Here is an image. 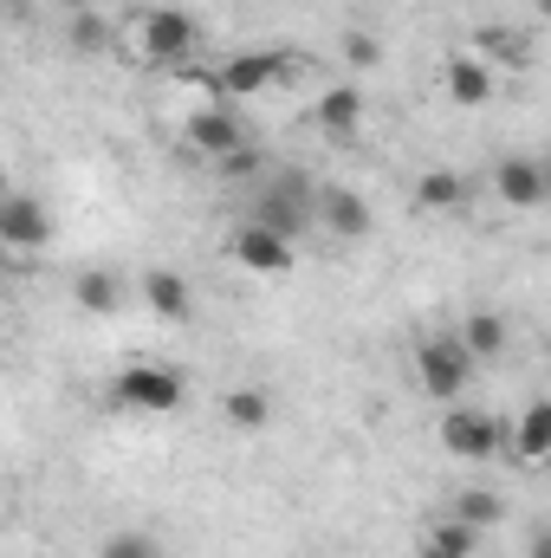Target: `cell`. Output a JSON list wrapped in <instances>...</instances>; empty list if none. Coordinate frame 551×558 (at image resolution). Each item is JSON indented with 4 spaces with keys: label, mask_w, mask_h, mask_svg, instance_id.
Here are the masks:
<instances>
[{
    "label": "cell",
    "mask_w": 551,
    "mask_h": 558,
    "mask_svg": "<svg viewBox=\"0 0 551 558\" xmlns=\"http://www.w3.org/2000/svg\"><path fill=\"white\" fill-rule=\"evenodd\" d=\"M441 92H448V105H461V111H480V105H493V92H500V72H493L487 59H474V52H454V59L441 65Z\"/></svg>",
    "instance_id": "cell-12"
},
{
    "label": "cell",
    "mask_w": 551,
    "mask_h": 558,
    "mask_svg": "<svg viewBox=\"0 0 551 558\" xmlns=\"http://www.w3.org/2000/svg\"><path fill=\"white\" fill-rule=\"evenodd\" d=\"M506 454H513L519 468H539L551 454V403L546 397H532V403L519 410V422H506Z\"/></svg>",
    "instance_id": "cell-13"
},
{
    "label": "cell",
    "mask_w": 551,
    "mask_h": 558,
    "mask_svg": "<svg viewBox=\"0 0 551 558\" xmlns=\"http://www.w3.org/2000/svg\"><path fill=\"white\" fill-rule=\"evenodd\" d=\"M260 169H267V149H260V143H247V149H234V156L215 162V175H228V182H254Z\"/></svg>",
    "instance_id": "cell-23"
},
{
    "label": "cell",
    "mask_w": 551,
    "mask_h": 558,
    "mask_svg": "<svg viewBox=\"0 0 551 558\" xmlns=\"http://www.w3.org/2000/svg\"><path fill=\"white\" fill-rule=\"evenodd\" d=\"M448 520H461V526H474V533H493V526H506V494H493V487H461V494L448 500Z\"/></svg>",
    "instance_id": "cell-18"
},
{
    "label": "cell",
    "mask_w": 551,
    "mask_h": 558,
    "mask_svg": "<svg viewBox=\"0 0 551 558\" xmlns=\"http://www.w3.org/2000/svg\"><path fill=\"white\" fill-rule=\"evenodd\" d=\"M441 448L454 461H500L506 454V416L480 410V403H441Z\"/></svg>",
    "instance_id": "cell-4"
},
{
    "label": "cell",
    "mask_w": 551,
    "mask_h": 558,
    "mask_svg": "<svg viewBox=\"0 0 551 558\" xmlns=\"http://www.w3.org/2000/svg\"><path fill=\"white\" fill-rule=\"evenodd\" d=\"M137 52L149 65H188L201 52V20L188 7H149L137 13Z\"/></svg>",
    "instance_id": "cell-5"
},
{
    "label": "cell",
    "mask_w": 551,
    "mask_h": 558,
    "mask_svg": "<svg viewBox=\"0 0 551 558\" xmlns=\"http://www.w3.org/2000/svg\"><path fill=\"white\" fill-rule=\"evenodd\" d=\"M72 299H78V312H91V318H111V312L124 305V279L111 274V267H91V274H78Z\"/></svg>",
    "instance_id": "cell-21"
},
{
    "label": "cell",
    "mask_w": 551,
    "mask_h": 558,
    "mask_svg": "<svg viewBox=\"0 0 551 558\" xmlns=\"http://www.w3.org/2000/svg\"><path fill=\"white\" fill-rule=\"evenodd\" d=\"M493 189H500L506 208H526V215H532V208H546V195H551V169L539 156H500Z\"/></svg>",
    "instance_id": "cell-11"
},
{
    "label": "cell",
    "mask_w": 551,
    "mask_h": 558,
    "mask_svg": "<svg viewBox=\"0 0 551 558\" xmlns=\"http://www.w3.org/2000/svg\"><path fill=\"white\" fill-rule=\"evenodd\" d=\"M7 189H13V182H7V169H0V195H7Z\"/></svg>",
    "instance_id": "cell-29"
},
{
    "label": "cell",
    "mask_w": 551,
    "mask_h": 558,
    "mask_svg": "<svg viewBox=\"0 0 551 558\" xmlns=\"http://www.w3.org/2000/svg\"><path fill=\"white\" fill-rule=\"evenodd\" d=\"M415 558H474V553H461V546H448V539H441V533L428 526V533L415 539Z\"/></svg>",
    "instance_id": "cell-25"
},
{
    "label": "cell",
    "mask_w": 551,
    "mask_h": 558,
    "mask_svg": "<svg viewBox=\"0 0 551 558\" xmlns=\"http://www.w3.org/2000/svg\"><path fill=\"white\" fill-rule=\"evenodd\" d=\"M221 416H228V428H241V435H267V422H273V397H267L260 384H241V390L221 397Z\"/></svg>",
    "instance_id": "cell-19"
},
{
    "label": "cell",
    "mask_w": 551,
    "mask_h": 558,
    "mask_svg": "<svg viewBox=\"0 0 551 558\" xmlns=\"http://www.w3.org/2000/svg\"><path fill=\"white\" fill-rule=\"evenodd\" d=\"M415 208H421V215H461V208H467V175L448 169V162H441V169H421V175H415Z\"/></svg>",
    "instance_id": "cell-17"
},
{
    "label": "cell",
    "mask_w": 551,
    "mask_h": 558,
    "mask_svg": "<svg viewBox=\"0 0 551 558\" xmlns=\"http://www.w3.org/2000/svg\"><path fill=\"white\" fill-rule=\"evenodd\" d=\"M526 558H551V533H532V553Z\"/></svg>",
    "instance_id": "cell-27"
},
{
    "label": "cell",
    "mask_w": 551,
    "mask_h": 558,
    "mask_svg": "<svg viewBox=\"0 0 551 558\" xmlns=\"http://www.w3.org/2000/svg\"><path fill=\"white\" fill-rule=\"evenodd\" d=\"M182 397H188V377L175 364H156V357H137L111 377V403L131 416H169V410H182Z\"/></svg>",
    "instance_id": "cell-3"
},
{
    "label": "cell",
    "mask_w": 551,
    "mask_h": 558,
    "mask_svg": "<svg viewBox=\"0 0 551 558\" xmlns=\"http://www.w3.org/2000/svg\"><path fill=\"white\" fill-rule=\"evenodd\" d=\"M474 371H480V364L461 351L454 331H421L409 344V377L428 403H461V397L474 390Z\"/></svg>",
    "instance_id": "cell-2"
},
{
    "label": "cell",
    "mask_w": 551,
    "mask_h": 558,
    "mask_svg": "<svg viewBox=\"0 0 551 558\" xmlns=\"http://www.w3.org/2000/svg\"><path fill=\"white\" fill-rule=\"evenodd\" d=\"M72 46H78V52H98V46H105V26H98V13H91V7H85V13H72Z\"/></svg>",
    "instance_id": "cell-24"
},
{
    "label": "cell",
    "mask_w": 551,
    "mask_h": 558,
    "mask_svg": "<svg viewBox=\"0 0 551 558\" xmlns=\"http://www.w3.org/2000/svg\"><path fill=\"white\" fill-rule=\"evenodd\" d=\"M305 59L298 52H273V46H260V52H234L221 72H215V85H221V98H260V92H273L279 78H292Z\"/></svg>",
    "instance_id": "cell-6"
},
{
    "label": "cell",
    "mask_w": 551,
    "mask_h": 558,
    "mask_svg": "<svg viewBox=\"0 0 551 558\" xmlns=\"http://www.w3.org/2000/svg\"><path fill=\"white\" fill-rule=\"evenodd\" d=\"M143 305L156 312V318H169V325H182V318H195V292H188V279L175 274V267H149L137 279Z\"/></svg>",
    "instance_id": "cell-15"
},
{
    "label": "cell",
    "mask_w": 551,
    "mask_h": 558,
    "mask_svg": "<svg viewBox=\"0 0 551 558\" xmlns=\"http://www.w3.org/2000/svg\"><path fill=\"white\" fill-rule=\"evenodd\" d=\"M344 59L351 65H377V39L370 33H344Z\"/></svg>",
    "instance_id": "cell-26"
},
{
    "label": "cell",
    "mask_w": 551,
    "mask_h": 558,
    "mask_svg": "<svg viewBox=\"0 0 551 558\" xmlns=\"http://www.w3.org/2000/svg\"><path fill=\"white\" fill-rule=\"evenodd\" d=\"M98 558H162V539L149 526H118L98 539Z\"/></svg>",
    "instance_id": "cell-22"
},
{
    "label": "cell",
    "mask_w": 551,
    "mask_h": 558,
    "mask_svg": "<svg viewBox=\"0 0 551 558\" xmlns=\"http://www.w3.org/2000/svg\"><path fill=\"white\" fill-rule=\"evenodd\" d=\"M52 241V208L39 202V195H0V247H13V254H33V247H46Z\"/></svg>",
    "instance_id": "cell-10"
},
{
    "label": "cell",
    "mask_w": 551,
    "mask_h": 558,
    "mask_svg": "<svg viewBox=\"0 0 551 558\" xmlns=\"http://www.w3.org/2000/svg\"><path fill=\"white\" fill-rule=\"evenodd\" d=\"M454 338H461V351H467L474 364H493V357H506V344H513V325H506L500 312H467V318L454 325Z\"/></svg>",
    "instance_id": "cell-16"
},
{
    "label": "cell",
    "mask_w": 551,
    "mask_h": 558,
    "mask_svg": "<svg viewBox=\"0 0 551 558\" xmlns=\"http://www.w3.org/2000/svg\"><path fill=\"white\" fill-rule=\"evenodd\" d=\"M311 228H325L331 241H364V234L377 228V208H370L357 189H344V182H318V195H311Z\"/></svg>",
    "instance_id": "cell-8"
},
{
    "label": "cell",
    "mask_w": 551,
    "mask_h": 558,
    "mask_svg": "<svg viewBox=\"0 0 551 558\" xmlns=\"http://www.w3.org/2000/svg\"><path fill=\"white\" fill-rule=\"evenodd\" d=\"M182 143L201 156V162H221V156H234V149H247V124H241V111L234 105H201V111H188L182 118Z\"/></svg>",
    "instance_id": "cell-7"
},
{
    "label": "cell",
    "mask_w": 551,
    "mask_h": 558,
    "mask_svg": "<svg viewBox=\"0 0 551 558\" xmlns=\"http://www.w3.org/2000/svg\"><path fill=\"white\" fill-rule=\"evenodd\" d=\"M311 124H318V137L351 143L364 131V92H357V85H331V92L311 105Z\"/></svg>",
    "instance_id": "cell-14"
},
{
    "label": "cell",
    "mask_w": 551,
    "mask_h": 558,
    "mask_svg": "<svg viewBox=\"0 0 551 558\" xmlns=\"http://www.w3.org/2000/svg\"><path fill=\"white\" fill-rule=\"evenodd\" d=\"M221 254H228L234 267L260 274V279L292 274V260H298V247H292V241H279V234L254 228V221H234V228H228V241H221Z\"/></svg>",
    "instance_id": "cell-9"
},
{
    "label": "cell",
    "mask_w": 551,
    "mask_h": 558,
    "mask_svg": "<svg viewBox=\"0 0 551 558\" xmlns=\"http://www.w3.org/2000/svg\"><path fill=\"white\" fill-rule=\"evenodd\" d=\"M474 59H487L493 72H526V65H532V39H526V33H506V26H487Z\"/></svg>",
    "instance_id": "cell-20"
},
{
    "label": "cell",
    "mask_w": 551,
    "mask_h": 558,
    "mask_svg": "<svg viewBox=\"0 0 551 558\" xmlns=\"http://www.w3.org/2000/svg\"><path fill=\"white\" fill-rule=\"evenodd\" d=\"M65 7H72V13H85V7H91V0H65Z\"/></svg>",
    "instance_id": "cell-28"
},
{
    "label": "cell",
    "mask_w": 551,
    "mask_h": 558,
    "mask_svg": "<svg viewBox=\"0 0 551 558\" xmlns=\"http://www.w3.org/2000/svg\"><path fill=\"white\" fill-rule=\"evenodd\" d=\"M311 195H318L311 169H267V175L254 182L247 221L267 228V234H279V241H298V234H311Z\"/></svg>",
    "instance_id": "cell-1"
}]
</instances>
